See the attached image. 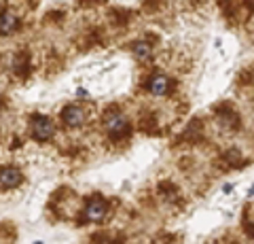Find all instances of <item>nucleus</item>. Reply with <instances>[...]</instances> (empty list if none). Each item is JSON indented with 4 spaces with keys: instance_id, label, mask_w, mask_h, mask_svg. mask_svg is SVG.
<instances>
[{
    "instance_id": "7",
    "label": "nucleus",
    "mask_w": 254,
    "mask_h": 244,
    "mask_svg": "<svg viewBox=\"0 0 254 244\" xmlns=\"http://www.w3.org/2000/svg\"><path fill=\"white\" fill-rule=\"evenodd\" d=\"M17 28H19L17 15L11 13V11L0 13V34H13Z\"/></svg>"
},
{
    "instance_id": "3",
    "label": "nucleus",
    "mask_w": 254,
    "mask_h": 244,
    "mask_svg": "<svg viewBox=\"0 0 254 244\" xmlns=\"http://www.w3.org/2000/svg\"><path fill=\"white\" fill-rule=\"evenodd\" d=\"M87 119V111L76 104H70L62 111V121L68 125V128H78V125H83Z\"/></svg>"
},
{
    "instance_id": "9",
    "label": "nucleus",
    "mask_w": 254,
    "mask_h": 244,
    "mask_svg": "<svg viewBox=\"0 0 254 244\" xmlns=\"http://www.w3.org/2000/svg\"><path fill=\"white\" fill-rule=\"evenodd\" d=\"M34 244H43V242H34Z\"/></svg>"
},
{
    "instance_id": "4",
    "label": "nucleus",
    "mask_w": 254,
    "mask_h": 244,
    "mask_svg": "<svg viewBox=\"0 0 254 244\" xmlns=\"http://www.w3.org/2000/svg\"><path fill=\"white\" fill-rule=\"evenodd\" d=\"M106 212H108V204L102 200V198H91L89 202H87V206H85V219L87 221H102V219L106 217Z\"/></svg>"
},
{
    "instance_id": "6",
    "label": "nucleus",
    "mask_w": 254,
    "mask_h": 244,
    "mask_svg": "<svg viewBox=\"0 0 254 244\" xmlns=\"http://www.w3.org/2000/svg\"><path fill=\"white\" fill-rule=\"evenodd\" d=\"M146 91L153 96H165L170 91V79L165 75H153L146 83Z\"/></svg>"
},
{
    "instance_id": "1",
    "label": "nucleus",
    "mask_w": 254,
    "mask_h": 244,
    "mask_svg": "<svg viewBox=\"0 0 254 244\" xmlns=\"http://www.w3.org/2000/svg\"><path fill=\"white\" fill-rule=\"evenodd\" d=\"M104 128H106V132H108L115 140H119V138H123V136H127V134H129V121H127V117H125L123 113L113 111V113L106 115Z\"/></svg>"
},
{
    "instance_id": "8",
    "label": "nucleus",
    "mask_w": 254,
    "mask_h": 244,
    "mask_svg": "<svg viewBox=\"0 0 254 244\" xmlns=\"http://www.w3.org/2000/svg\"><path fill=\"white\" fill-rule=\"evenodd\" d=\"M133 56H136V60H148L150 56H153V47H150L148 43H144V41H140V43H136L133 45Z\"/></svg>"
},
{
    "instance_id": "10",
    "label": "nucleus",
    "mask_w": 254,
    "mask_h": 244,
    "mask_svg": "<svg viewBox=\"0 0 254 244\" xmlns=\"http://www.w3.org/2000/svg\"><path fill=\"white\" fill-rule=\"evenodd\" d=\"M0 106H2V104H0Z\"/></svg>"
},
{
    "instance_id": "5",
    "label": "nucleus",
    "mask_w": 254,
    "mask_h": 244,
    "mask_svg": "<svg viewBox=\"0 0 254 244\" xmlns=\"http://www.w3.org/2000/svg\"><path fill=\"white\" fill-rule=\"evenodd\" d=\"M23 180V174L17 168H2L0 170V189H15L19 187Z\"/></svg>"
},
{
    "instance_id": "2",
    "label": "nucleus",
    "mask_w": 254,
    "mask_h": 244,
    "mask_svg": "<svg viewBox=\"0 0 254 244\" xmlns=\"http://www.w3.org/2000/svg\"><path fill=\"white\" fill-rule=\"evenodd\" d=\"M30 132H32V136H34L38 143H45V140H49L55 134V125H53V121L49 119V117L34 115L30 119Z\"/></svg>"
}]
</instances>
